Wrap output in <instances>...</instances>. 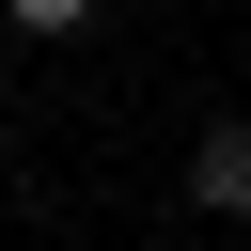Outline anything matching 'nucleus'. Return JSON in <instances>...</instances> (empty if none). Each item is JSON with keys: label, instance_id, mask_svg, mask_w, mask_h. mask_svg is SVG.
Instances as JSON below:
<instances>
[{"label": "nucleus", "instance_id": "2", "mask_svg": "<svg viewBox=\"0 0 251 251\" xmlns=\"http://www.w3.org/2000/svg\"><path fill=\"white\" fill-rule=\"evenodd\" d=\"M0 16H16V31H47V47H63V31H78V16H94V0H0Z\"/></svg>", "mask_w": 251, "mask_h": 251}, {"label": "nucleus", "instance_id": "3", "mask_svg": "<svg viewBox=\"0 0 251 251\" xmlns=\"http://www.w3.org/2000/svg\"><path fill=\"white\" fill-rule=\"evenodd\" d=\"M235 31H251V0H235Z\"/></svg>", "mask_w": 251, "mask_h": 251}, {"label": "nucleus", "instance_id": "1", "mask_svg": "<svg viewBox=\"0 0 251 251\" xmlns=\"http://www.w3.org/2000/svg\"><path fill=\"white\" fill-rule=\"evenodd\" d=\"M188 204L204 220H251V126H204L188 141Z\"/></svg>", "mask_w": 251, "mask_h": 251}]
</instances>
